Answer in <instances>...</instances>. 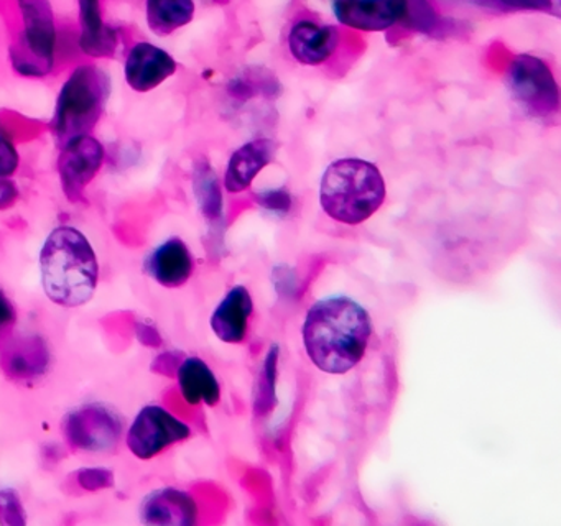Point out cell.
Returning <instances> with one entry per match:
<instances>
[{"mask_svg":"<svg viewBox=\"0 0 561 526\" xmlns=\"http://www.w3.org/2000/svg\"><path fill=\"white\" fill-rule=\"evenodd\" d=\"M42 283L51 301L77 308L90 301L98 286L96 253L73 227H58L41 253Z\"/></svg>","mask_w":561,"mask_h":526,"instance_id":"7a4b0ae2","label":"cell"},{"mask_svg":"<svg viewBox=\"0 0 561 526\" xmlns=\"http://www.w3.org/2000/svg\"><path fill=\"white\" fill-rule=\"evenodd\" d=\"M278 345L268 348L267 357L264 361L255 391V413L265 414L274 410L275 403V378H277Z\"/></svg>","mask_w":561,"mask_h":526,"instance_id":"603a6c76","label":"cell"},{"mask_svg":"<svg viewBox=\"0 0 561 526\" xmlns=\"http://www.w3.org/2000/svg\"><path fill=\"white\" fill-rule=\"evenodd\" d=\"M123 434L119 416L100 404L80 408L65 420V436L71 446L90 453L113 450Z\"/></svg>","mask_w":561,"mask_h":526,"instance_id":"ba28073f","label":"cell"},{"mask_svg":"<svg viewBox=\"0 0 561 526\" xmlns=\"http://www.w3.org/2000/svg\"><path fill=\"white\" fill-rule=\"evenodd\" d=\"M24 30L11 48L12 65L27 78H44L54 68L55 20L45 0L21 2Z\"/></svg>","mask_w":561,"mask_h":526,"instance_id":"5b68a950","label":"cell"},{"mask_svg":"<svg viewBox=\"0 0 561 526\" xmlns=\"http://www.w3.org/2000/svg\"><path fill=\"white\" fill-rule=\"evenodd\" d=\"M512 99L534 117L550 118L560 108V89L550 66L537 56H514L505 71Z\"/></svg>","mask_w":561,"mask_h":526,"instance_id":"8992f818","label":"cell"},{"mask_svg":"<svg viewBox=\"0 0 561 526\" xmlns=\"http://www.w3.org/2000/svg\"><path fill=\"white\" fill-rule=\"evenodd\" d=\"M80 20L81 49L96 58L113 56L117 48L116 32L103 22L100 3L96 0H81Z\"/></svg>","mask_w":561,"mask_h":526,"instance_id":"ac0fdd59","label":"cell"},{"mask_svg":"<svg viewBox=\"0 0 561 526\" xmlns=\"http://www.w3.org/2000/svg\"><path fill=\"white\" fill-rule=\"evenodd\" d=\"M140 516L150 525H195L198 508L195 500L176 489H162L144 500Z\"/></svg>","mask_w":561,"mask_h":526,"instance_id":"2e32d148","label":"cell"},{"mask_svg":"<svg viewBox=\"0 0 561 526\" xmlns=\"http://www.w3.org/2000/svg\"><path fill=\"white\" fill-rule=\"evenodd\" d=\"M254 311V301L245 286L229 289L211 316V329L219 341L241 344L248 335L249 321Z\"/></svg>","mask_w":561,"mask_h":526,"instance_id":"5bb4252c","label":"cell"},{"mask_svg":"<svg viewBox=\"0 0 561 526\" xmlns=\"http://www.w3.org/2000/svg\"><path fill=\"white\" fill-rule=\"evenodd\" d=\"M386 180L376 164L360 158H341L324 170L321 209L336 222L359 226L386 201Z\"/></svg>","mask_w":561,"mask_h":526,"instance_id":"3957f363","label":"cell"},{"mask_svg":"<svg viewBox=\"0 0 561 526\" xmlns=\"http://www.w3.org/2000/svg\"><path fill=\"white\" fill-rule=\"evenodd\" d=\"M195 193L203 214L208 219H219L222 213L221 190H219L218 178L208 163H199L195 170Z\"/></svg>","mask_w":561,"mask_h":526,"instance_id":"44dd1931","label":"cell"},{"mask_svg":"<svg viewBox=\"0 0 561 526\" xmlns=\"http://www.w3.org/2000/svg\"><path fill=\"white\" fill-rule=\"evenodd\" d=\"M229 91L236 98L241 99L257 98V95L274 98V95L280 94L282 88L272 72L265 71V69H259V71L254 69L252 72H245L241 78H236L231 82Z\"/></svg>","mask_w":561,"mask_h":526,"instance_id":"7402d4cb","label":"cell"},{"mask_svg":"<svg viewBox=\"0 0 561 526\" xmlns=\"http://www.w3.org/2000/svg\"><path fill=\"white\" fill-rule=\"evenodd\" d=\"M278 145L272 138H255L234 151L226 168L225 186L229 193H242L259 173L274 161Z\"/></svg>","mask_w":561,"mask_h":526,"instance_id":"4fadbf2b","label":"cell"},{"mask_svg":"<svg viewBox=\"0 0 561 526\" xmlns=\"http://www.w3.org/2000/svg\"><path fill=\"white\" fill-rule=\"evenodd\" d=\"M195 3L190 0H150L147 2V22L156 35L165 36L192 22Z\"/></svg>","mask_w":561,"mask_h":526,"instance_id":"ffe728a7","label":"cell"},{"mask_svg":"<svg viewBox=\"0 0 561 526\" xmlns=\"http://www.w3.org/2000/svg\"><path fill=\"white\" fill-rule=\"evenodd\" d=\"M104 160V148L96 138L84 135L65 145L58 158L61 186L68 199L80 203Z\"/></svg>","mask_w":561,"mask_h":526,"instance_id":"9c48e42d","label":"cell"},{"mask_svg":"<svg viewBox=\"0 0 561 526\" xmlns=\"http://www.w3.org/2000/svg\"><path fill=\"white\" fill-rule=\"evenodd\" d=\"M175 71V59L150 43H139L127 56V84L137 92L152 91Z\"/></svg>","mask_w":561,"mask_h":526,"instance_id":"7c38bea8","label":"cell"},{"mask_svg":"<svg viewBox=\"0 0 561 526\" xmlns=\"http://www.w3.org/2000/svg\"><path fill=\"white\" fill-rule=\"evenodd\" d=\"M19 190L8 178H0V210L9 209L18 201Z\"/></svg>","mask_w":561,"mask_h":526,"instance_id":"f1b7e54d","label":"cell"},{"mask_svg":"<svg viewBox=\"0 0 561 526\" xmlns=\"http://www.w3.org/2000/svg\"><path fill=\"white\" fill-rule=\"evenodd\" d=\"M195 260L188 245L179 237H172L153 250L147 259L146 272L165 288H179L188 282Z\"/></svg>","mask_w":561,"mask_h":526,"instance_id":"9a60e30c","label":"cell"},{"mask_svg":"<svg viewBox=\"0 0 561 526\" xmlns=\"http://www.w3.org/2000/svg\"><path fill=\"white\" fill-rule=\"evenodd\" d=\"M331 9L343 25L364 32H383L396 23L403 22L409 3L393 0L334 2L331 3Z\"/></svg>","mask_w":561,"mask_h":526,"instance_id":"30bf717a","label":"cell"},{"mask_svg":"<svg viewBox=\"0 0 561 526\" xmlns=\"http://www.w3.org/2000/svg\"><path fill=\"white\" fill-rule=\"evenodd\" d=\"M301 334L308 358L321 371L343 375L363 361L373 335V321L354 299L330 296L308 309Z\"/></svg>","mask_w":561,"mask_h":526,"instance_id":"6da1fadb","label":"cell"},{"mask_svg":"<svg viewBox=\"0 0 561 526\" xmlns=\"http://www.w3.org/2000/svg\"><path fill=\"white\" fill-rule=\"evenodd\" d=\"M111 82L106 72L93 65L75 69L61 89L54 115V134L64 148L73 138L93 130L110 98Z\"/></svg>","mask_w":561,"mask_h":526,"instance_id":"277c9868","label":"cell"},{"mask_svg":"<svg viewBox=\"0 0 561 526\" xmlns=\"http://www.w3.org/2000/svg\"><path fill=\"white\" fill-rule=\"evenodd\" d=\"M340 45V33L334 26L300 20L288 33V48L301 65L320 66L327 62Z\"/></svg>","mask_w":561,"mask_h":526,"instance_id":"8fae6325","label":"cell"},{"mask_svg":"<svg viewBox=\"0 0 561 526\" xmlns=\"http://www.w3.org/2000/svg\"><path fill=\"white\" fill-rule=\"evenodd\" d=\"M19 168V153L12 141L0 134V178H8Z\"/></svg>","mask_w":561,"mask_h":526,"instance_id":"484cf974","label":"cell"},{"mask_svg":"<svg viewBox=\"0 0 561 526\" xmlns=\"http://www.w3.org/2000/svg\"><path fill=\"white\" fill-rule=\"evenodd\" d=\"M179 385L190 404L215 407L221 398V387L209 365L198 357H188L180 364Z\"/></svg>","mask_w":561,"mask_h":526,"instance_id":"e0dca14e","label":"cell"},{"mask_svg":"<svg viewBox=\"0 0 561 526\" xmlns=\"http://www.w3.org/2000/svg\"><path fill=\"white\" fill-rule=\"evenodd\" d=\"M255 201H257L259 206L271 210V213L280 214V216L287 214L291 207L290 194L284 190H271L255 194Z\"/></svg>","mask_w":561,"mask_h":526,"instance_id":"d4e9b609","label":"cell"},{"mask_svg":"<svg viewBox=\"0 0 561 526\" xmlns=\"http://www.w3.org/2000/svg\"><path fill=\"white\" fill-rule=\"evenodd\" d=\"M0 522L5 525H25V512L14 490L0 492Z\"/></svg>","mask_w":561,"mask_h":526,"instance_id":"cb8c5ba5","label":"cell"},{"mask_svg":"<svg viewBox=\"0 0 561 526\" xmlns=\"http://www.w3.org/2000/svg\"><path fill=\"white\" fill-rule=\"evenodd\" d=\"M81 487L87 490L106 489L114 483L113 473L106 469H84L78 476Z\"/></svg>","mask_w":561,"mask_h":526,"instance_id":"4316f807","label":"cell"},{"mask_svg":"<svg viewBox=\"0 0 561 526\" xmlns=\"http://www.w3.org/2000/svg\"><path fill=\"white\" fill-rule=\"evenodd\" d=\"M15 322V309L11 299L0 289V335L12 328Z\"/></svg>","mask_w":561,"mask_h":526,"instance_id":"83f0119b","label":"cell"},{"mask_svg":"<svg viewBox=\"0 0 561 526\" xmlns=\"http://www.w3.org/2000/svg\"><path fill=\"white\" fill-rule=\"evenodd\" d=\"M5 370L19 380H32L44 374L48 364V352L37 338L22 339L9 345L2 355Z\"/></svg>","mask_w":561,"mask_h":526,"instance_id":"d6986e66","label":"cell"},{"mask_svg":"<svg viewBox=\"0 0 561 526\" xmlns=\"http://www.w3.org/2000/svg\"><path fill=\"white\" fill-rule=\"evenodd\" d=\"M192 430L165 408L149 404L142 408L127 433V446L139 459L149 460L167 447L188 439Z\"/></svg>","mask_w":561,"mask_h":526,"instance_id":"52a82bcc","label":"cell"}]
</instances>
